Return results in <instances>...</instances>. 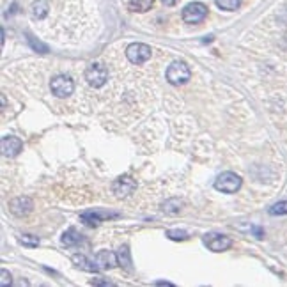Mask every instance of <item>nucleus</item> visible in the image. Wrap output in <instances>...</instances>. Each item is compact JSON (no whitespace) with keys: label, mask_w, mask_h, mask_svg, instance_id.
I'll return each mask as SVG.
<instances>
[{"label":"nucleus","mask_w":287,"mask_h":287,"mask_svg":"<svg viewBox=\"0 0 287 287\" xmlns=\"http://www.w3.org/2000/svg\"><path fill=\"white\" fill-rule=\"evenodd\" d=\"M206 244L213 252H224V250L230 248L232 240H230L229 236H222V234H210V236L206 238Z\"/></svg>","instance_id":"obj_9"},{"label":"nucleus","mask_w":287,"mask_h":287,"mask_svg":"<svg viewBox=\"0 0 287 287\" xmlns=\"http://www.w3.org/2000/svg\"><path fill=\"white\" fill-rule=\"evenodd\" d=\"M50 11V4H48V0H34L30 6V16L32 20L39 22V20H44Z\"/></svg>","instance_id":"obj_13"},{"label":"nucleus","mask_w":287,"mask_h":287,"mask_svg":"<svg viewBox=\"0 0 287 287\" xmlns=\"http://www.w3.org/2000/svg\"><path fill=\"white\" fill-rule=\"evenodd\" d=\"M28 43H30V46L34 48V50H39V52H43V54H46L48 52V46H44L41 41H36L32 36H28Z\"/></svg>","instance_id":"obj_23"},{"label":"nucleus","mask_w":287,"mask_h":287,"mask_svg":"<svg viewBox=\"0 0 287 287\" xmlns=\"http://www.w3.org/2000/svg\"><path fill=\"white\" fill-rule=\"evenodd\" d=\"M20 151H22V140H20L18 136L8 135L2 138V154L4 156L12 158V156H16Z\"/></svg>","instance_id":"obj_11"},{"label":"nucleus","mask_w":287,"mask_h":287,"mask_svg":"<svg viewBox=\"0 0 287 287\" xmlns=\"http://www.w3.org/2000/svg\"><path fill=\"white\" fill-rule=\"evenodd\" d=\"M151 55H152L151 46H148V44H144V43H132L126 48V57H128V60L132 64H136V66L148 62L149 58H151Z\"/></svg>","instance_id":"obj_4"},{"label":"nucleus","mask_w":287,"mask_h":287,"mask_svg":"<svg viewBox=\"0 0 287 287\" xmlns=\"http://www.w3.org/2000/svg\"><path fill=\"white\" fill-rule=\"evenodd\" d=\"M32 208H34V202L28 197H16L9 202V211L16 216H25V214L30 213Z\"/></svg>","instance_id":"obj_8"},{"label":"nucleus","mask_w":287,"mask_h":287,"mask_svg":"<svg viewBox=\"0 0 287 287\" xmlns=\"http://www.w3.org/2000/svg\"><path fill=\"white\" fill-rule=\"evenodd\" d=\"M270 214H273V216H278V214H287V200L276 202L275 206L270 208Z\"/></svg>","instance_id":"obj_20"},{"label":"nucleus","mask_w":287,"mask_h":287,"mask_svg":"<svg viewBox=\"0 0 287 287\" xmlns=\"http://www.w3.org/2000/svg\"><path fill=\"white\" fill-rule=\"evenodd\" d=\"M165 76H167V82L172 84V86H182V84H186V82L190 80L192 71L184 62L176 60V62H172L170 66H168Z\"/></svg>","instance_id":"obj_1"},{"label":"nucleus","mask_w":287,"mask_h":287,"mask_svg":"<svg viewBox=\"0 0 287 287\" xmlns=\"http://www.w3.org/2000/svg\"><path fill=\"white\" fill-rule=\"evenodd\" d=\"M20 243L25 244V246H30V248H34V246H38V244H39V238L32 236V234H24V236L20 238Z\"/></svg>","instance_id":"obj_21"},{"label":"nucleus","mask_w":287,"mask_h":287,"mask_svg":"<svg viewBox=\"0 0 287 287\" xmlns=\"http://www.w3.org/2000/svg\"><path fill=\"white\" fill-rule=\"evenodd\" d=\"M214 188L222 194H236L241 188V178L234 172H224L214 181Z\"/></svg>","instance_id":"obj_3"},{"label":"nucleus","mask_w":287,"mask_h":287,"mask_svg":"<svg viewBox=\"0 0 287 287\" xmlns=\"http://www.w3.org/2000/svg\"><path fill=\"white\" fill-rule=\"evenodd\" d=\"M119 216L117 213H101V211H86L82 213L80 220L87 225V227H98L105 218H116Z\"/></svg>","instance_id":"obj_10"},{"label":"nucleus","mask_w":287,"mask_h":287,"mask_svg":"<svg viewBox=\"0 0 287 287\" xmlns=\"http://www.w3.org/2000/svg\"><path fill=\"white\" fill-rule=\"evenodd\" d=\"M216 6L224 11H236L241 6V0H214Z\"/></svg>","instance_id":"obj_18"},{"label":"nucleus","mask_w":287,"mask_h":287,"mask_svg":"<svg viewBox=\"0 0 287 287\" xmlns=\"http://www.w3.org/2000/svg\"><path fill=\"white\" fill-rule=\"evenodd\" d=\"M73 262L76 264L80 270H84V272H89V273H94V272H98V270H100V268H98V264H94L92 260H89L86 256H84V254H74Z\"/></svg>","instance_id":"obj_14"},{"label":"nucleus","mask_w":287,"mask_h":287,"mask_svg":"<svg viewBox=\"0 0 287 287\" xmlns=\"http://www.w3.org/2000/svg\"><path fill=\"white\" fill-rule=\"evenodd\" d=\"M117 259H119L120 266H124V268H130V266H132V257H130V250H128L126 244L119 248V252H117Z\"/></svg>","instance_id":"obj_17"},{"label":"nucleus","mask_w":287,"mask_h":287,"mask_svg":"<svg viewBox=\"0 0 287 287\" xmlns=\"http://www.w3.org/2000/svg\"><path fill=\"white\" fill-rule=\"evenodd\" d=\"M156 286H167V287H172L174 284H170V282H156Z\"/></svg>","instance_id":"obj_26"},{"label":"nucleus","mask_w":287,"mask_h":287,"mask_svg":"<svg viewBox=\"0 0 287 287\" xmlns=\"http://www.w3.org/2000/svg\"><path fill=\"white\" fill-rule=\"evenodd\" d=\"M0 284H2V287L11 284V275L8 273V270H2V280H0Z\"/></svg>","instance_id":"obj_24"},{"label":"nucleus","mask_w":287,"mask_h":287,"mask_svg":"<svg viewBox=\"0 0 287 287\" xmlns=\"http://www.w3.org/2000/svg\"><path fill=\"white\" fill-rule=\"evenodd\" d=\"M96 264H98V268L103 272V270H110L114 268L116 264H119V259H117V254L108 252V250H101L96 256Z\"/></svg>","instance_id":"obj_12"},{"label":"nucleus","mask_w":287,"mask_h":287,"mask_svg":"<svg viewBox=\"0 0 287 287\" xmlns=\"http://www.w3.org/2000/svg\"><path fill=\"white\" fill-rule=\"evenodd\" d=\"M82 241V236L80 232H78L76 229H68L66 232L62 234V238H60V243L64 244V246H74V244H78Z\"/></svg>","instance_id":"obj_15"},{"label":"nucleus","mask_w":287,"mask_h":287,"mask_svg":"<svg viewBox=\"0 0 287 287\" xmlns=\"http://www.w3.org/2000/svg\"><path fill=\"white\" fill-rule=\"evenodd\" d=\"M162 2L165 6H176V4H178V0H162Z\"/></svg>","instance_id":"obj_25"},{"label":"nucleus","mask_w":287,"mask_h":287,"mask_svg":"<svg viewBox=\"0 0 287 287\" xmlns=\"http://www.w3.org/2000/svg\"><path fill=\"white\" fill-rule=\"evenodd\" d=\"M86 80L90 87L100 89V87H103L106 82H108V70H106L101 62L90 64V66L86 70Z\"/></svg>","instance_id":"obj_2"},{"label":"nucleus","mask_w":287,"mask_h":287,"mask_svg":"<svg viewBox=\"0 0 287 287\" xmlns=\"http://www.w3.org/2000/svg\"><path fill=\"white\" fill-rule=\"evenodd\" d=\"M181 16L186 24H200V22L206 20L208 8L202 2H192V4H188L186 8L182 9Z\"/></svg>","instance_id":"obj_5"},{"label":"nucleus","mask_w":287,"mask_h":287,"mask_svg":"<svg viewBox=\"0 0 287 287\" xmlns=\"http://www.w3.org/2000/svg\"><path fill=\"white\" fill-rule=\"evenodd\" d=\"M181 202L178 200V198H170V200H167L165 204H163V211L165 213H170V214H174V213H178L179 210H181Z\"/></svg>","instance_id":"obj_19"},{"label":"nucleus","mask_w":287,"mask_h":287,"mask_svg":"<svg viewBox=\"0 0 287 287\" xmlns=\"http://www.w3.org/2000/svg\"><path fill=\"white\" fill-rule=\"evenodd\" d=\"M50 89L57 98H68L74 92V82L66 74H58L50 82Z\"/></svg>","instance_id":"obj_6"},{"label":"nucleus","mask_w":287,"mask_h":287,"mask_svg":"<svg viewBox=\"0 0 287 287\" xmlns=\"http://www.w3.org/2000/svg\"><path fill=\"white\" fill-rule=\"evenodd\" d=\"M167 236L170 238V240H174V241H184V240H188V232H184V230H168Z\"/></svg>","instance_id":"obj_22"},{"label":"nucleus","mask_w":287,"mask_h":287,"mask_svg":"<svg viewBox=\"0 0 287 287\" xmlns=\"http://www.w3.org/2000/svg\"><path fill=\"white\" fill-rule=\"evenodd\" d=\"M154 0H130V9L133 12H148L152 8Z\"/></svg>","instance_id":"obj_16"},{"label":"nucleus","mask_w":287,"mask_h":287,"mask_svg":"<svg viewBox=\"0 0 287 287\" xmlns=\"http://www.w3.org/2000/svg\"><path fill=\"white\" fill-rule=\"evenodd\" d=\"M136 188V181L132 178V176H120L117 178L116 181L112 182V192L116 194V197L122 198V197H128L135 192Z\"/></svg>","instance_id":"obj_7"}]
</instances>
